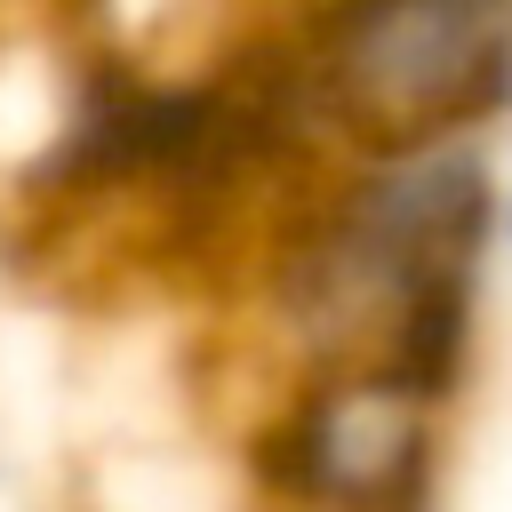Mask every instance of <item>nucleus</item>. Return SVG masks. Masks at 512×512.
<instances>
[{"label":"nucleus","mask_w":512,"mask_h":512,"mask_svg":"<svg viewBox=\"0 0 512 512\" xmlns=\"http://www.w3.org/2000/svg\"><path fill=\"white\" fill-rule=\"evenodd\" d=\"M256 96L296 152L328 168L408 136H496L512 120V8L496 0H368L288 16L272 56H248Z\"/></svg>","instance_id":"f257e3e1"},{"label":"nucleus","mask_w":512,"mask_h":512,"mask_svg":"<svg viewBox=\"0 0 512 512\" xmlns=\"http://www.w3.org/2000/svg\"><path fill=\"white\" fill-rule=\"evenodd\" d=\"M456 400L400 368L280 376L248 424V488L264 512H440Z\"/></svg>","instance_id":"f03ea898"},{"label":"nucleus","mask_w":512,"mask_h":512,"mask_svg":"<svg viewBox=\"0 0 512 512\" xmlns=\"http://www.w3.org/2000/svg\"><path fill=\"white\" fill-rule=\"evenodd\" d=\"M496 184H504V144L480 128L368 144V152H344L304 176L312 208H328L352 240L384 248L392 264H408L424 280H472V288H488Z\"/></svg>","instance_id":"7ed1b4c3"},{"label":"nucleus","mask_w":512,"mask_h":512,"mask_svg":"<svg viewBox=\"0 0 512 512\" xmlns=\"http://www.w3.org/2000/svg\"><path fill=\"white\" fill-rule=\"evenodd\" d=\"M496 248L512 256V144H504V184H496Z\"/></svg>","instance_id":"20e7f679"}]
</instances>
